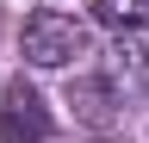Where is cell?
Listing matches in <instances>:
<instances>
[{"instance_id":"cell-1","label":"cell","mask_w":149,"mask_h":143,"mask_svg":"<svg viewBox=\"0 0 149 143\" xmlns=\"http://www.w3.org/2000/svg\"><path fill=\"white\" fill-rule=\"evenodd\" d=\"M93 50V31L74 19V13H56V6H37L25 19V62L31 68H68Z\"/></svg>"},{"instance_id":"cell-2","label":"cell","mask_w":149,"mask_h":143,"mask_svg":"<svg viewBox=\"0 0 149 143\" xmlns=\"http://www.w3.org/2000/svg\"><path fill=\"white\" fill-rule=\"evenodd\" d=\"M0 143H50V112L25 81H6L0 93Z\"/></svg>"},{"instance_id":"cell-3","label":"cell","mask_w":149,"mask_h":143,"mask_svg":"<svg viewBox=\"0 0 149 143\" xmlns=\"http://www.w3.org/2000/svg\"><path fill=\"white\" fill-rule=\"evenodd\" d=\"M93 19L112 31H143L149 25V0H93Z\"/></svg>"},{"instance_id":"cell-4","label":"cell","mask_w":149,"mask_h":143,"mask_svg":"<svg viewBox=\"0 0 149 143\" xmlns=\"http://www.w3.org/2000/svg\"><path fill=\"white\" fill-rule=\"evenodd\" d=\"M68 100L81 106V118H87V124H112V87H106V81H74V87H68Z\"/></svg>"}]
</instances>
